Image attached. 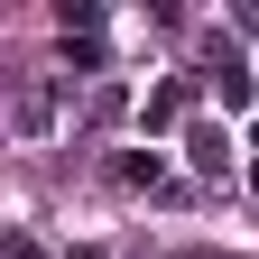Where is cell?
<instances>
[{
  "label": "cell",
  "instance_id": "cell-1",
  "mask_svg": "<svg viewBox=\"0 0 259 259\" xmlns=\"http://www.w3.org/2000/svg\"><path fill=\"white\" fill-rule=\"evenodd\" d=\"M204 56H213V93H222V111H250V65H241V47L213 37Z\"/></svg>",
  "mask_w": 259,
  "mask_h": 259
},
{
  "label": "cell",
  "instance_id": "cell-2",
  "mask_svg": "<svg viewBox=\"0 0 259 259\" xmlns=\"http://www.w3.org/2000/svg\"><path fill=\"white\" fill-rule=\"evenodd\" d=\"M185 157H194V176H232V139H222L213 120H194V130H185Z\"/></svg>",
  "mask_w": 259,
  "mask_h": 259
},
{
  "label": "cell",
  "instance_id": "cell-4",
  "mask_svg": "<svg viewBox=\"0 0 259 259\" xmlns=\"http://www.w3.org/2000/svg\"><path fill=\"white\" fill-rule=\"evenodd\" d=\"M157 176H167V157H157V148H130V157H120V185H157Z\"/></svg>",
  "mask_w": 259,
  "mask_h": 259
},
{
  "label": "cell",
  "instance_id": "cell-3",
  "mask_svg": "<svg viewBox=\"0 0 259 259\" xmlns=\"http://www.w3.org/2000/svg\"><path fill=\"white\" fill-rule=\"evenodd\" d=\"M176 111H185V83H157V93H148V111H139V120H148V130H176Z\"/></svg>",
  "mask_w": 259,
  "mask_h": 259
},
{
  "label": "cell",
  "instance_id": "cell-5",
  "mask_svg": "<svg viewBox=\"0 0 259 259\" xmlns=\"http://www.w3.org/2000/svg\"><path fill=\"white\" fill-rule=\"evenodd\" d=\"M250 148H259V130H250ZM250 185H259V157H250Z\"/></svg>",
  "mask_w": 259,
  "mask_h": 259
},
{
  "label": "cell",
  "instance_id": "cell-6",
  "mask_svg": "<svg viewBox=\"0 0 259 259\" xmlns=\"http://www.w3.org/2000/svg\"><path fill=\"white\" fill-rule=\"evenodd\" d=\"M10 259H37V250H28V241H19V250H10Z\"/></svg>",
  "mask_w": 259,
  "mask_h": 259
}]
</instances>
